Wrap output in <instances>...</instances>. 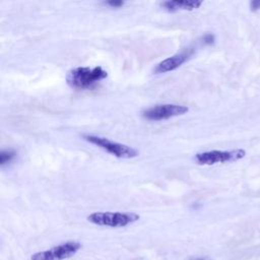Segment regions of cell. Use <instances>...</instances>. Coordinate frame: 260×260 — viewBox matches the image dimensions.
<instances>
[{
	"instance_id": "cell-1",
	"label": "cell",
	"mask_w": 260,
	"mask_h": 260,
	"mask_svg": "<svg viewBox=\"0 0 260 260\" xmlns=\"http://www.w3.org/2000/svg\"><path fill=\"white\" fill-rule=\"evenodd\" d=\"M108 72L101 66L95 67H76L71 69L67 76L66 81L68 85L76 89H89L98 82L107 78Z\"/></svg>"
},
{
	"instance_id": "cell-2",
	"label": "cell",
	"mask_w": 260,
	"mask_h": 260,
	"mask_svg": "<svg viewBox=\"0 0 260 260\" xmlns=\"http://www.w3.org/2000/svg\"><path fill=\"white\" fill-rule=\"evenodd\" d=\"M140 216L134 212H92L87 216V220L93 224L110 228H123L137 221Z\"/></svg>"
},
{
	"instance_id": "cell-3",
	"label": "cell",
	"mask_w": 260,
	"mask_h": 260,
	"mask_svg": "<svg viewBox=\"0 0 260 260\" xmlns=\"http://www.w3.org/2000/svg\"><path fill=\"white\" fill-rule=\"evenodd\" d=\"M82 138L84 140H86L87 142L106 150L107 152L120 157V158H133L136 157L139 152L137 149L123 144V143H119L116 141H112L108 138L102 137V136H98V135H91V134H84L82 136Z\"/></svg>"
},
{
	"instance_id": "cell-4",
	"label": "cell",
	"mask_w": 260,
	"mask_h": 260,
	"mask_svg": "<svg viewBox=\"0 0 260 260\" xmlns=\"http://www.w3.org/2000/svg\"><path fill=\"white\" fill-rule=\"evenodd\" d=\"M245 154L246 151L244 149L209 150L196 153L194 156V160L200 166H211L215 164L236 161L243 158Z\"/></svg>"
},
{
	"instance_id": "cell-5",
	"label": "cell",
	"mask_w": 260,
	"mask_h": 260,
	"mask_svg": "<svg viewBox=\"0 0 260 260\" xmlns=\"http://www.w3.org/2000/svg\"><path fill=\"white\" fill-rule=\"evenodd\" d=\"M81 249V244L77 241H68L49 250L34 253L30 260H65L74 256Z\"/></svg>"
},
{
	"instance_id": "cell-6",
	"label": "cell",
	"mask_w": 260,
	"mask_h": 260,
	"mask_svg": "<svg viewBox=\"0 0 260 260\" xmlns=\"http://www.w3.org/2000/svg\"><path fill=\"white\" fill-rule=\"evenodd\" d=\"M189 112V108L177 104H160L145 109L141 115L148 121H164L173 117L182 116Z\"/></svg>"
},
{
	"instance_id": "cell-7",
	"label": "cell",
	"mask_w": 260,
	"mask_h": 260,
	"mask_svg": "<svg viewBox=\"0 0 260 260\" xmlns=\"http://www.w3.org/2000/svg\"><path fill=\"white\" fill-rule=\"evenodd\" d=\"M193 53H194L193 49H191V48L185 49L181 53H178V54L159 62L155 66L153 71H154V73H166V72L173 71V70L179 68L183 63H185L192 56Z\"/></svg>"
},
{
	"instance_id": "cell-8",
	"label": "cell",
	"mask_w": 260,
	"mask_h": 260,
	"mask_svg": "<svg viewBox=\"0 0 260 260\" xmlns=\"http://www.w3.org/2000/svg\"><path fill=\"white\" fill-rule=\"evenodd\" d=\"M202 1L196 0H182V1H166L161 4V6L168 11H176V10H194L201 6Z\"/></svg>"
},
{
	"instance_id": "cell-9",
	"label": "cell",
	"mask_w": 260,
	"mask_h": 260,
	"mask_svg": "<svg viewBox=\"0 0 260 260\" xmlns=\"http://www.w3.org/2000/svg\"><path fill=\"white\" fill-rule=\"evenodd\" d=\"M16 155V152L14 150H2L0 153V165L4 166L6 164H8L9 161H11Z\"/></svg>"
},
{
	"instance_id": "cell-10",
	"label": "cell",
	"mask_w": 260,
	"mask_h": 260,
	"mask_svg": "<svg viewBox=\"0 0 260 260\" xmlns=\"http://www.w3.org/2000/svg\"><path fill=\"white\" fill-rule=\"evenodd\" d=\"M105 4L109 5L111 7H114V8H119V7L123 6L125 4V2L124 1H113V0H111V1L105 2Z\"/></svg>"
},
{
	"instance_id": "cell-11",
	"label": "cell",
	"mask_w": 260,
	"mask_h": 260,
	"mask_svg": "<svg viewBox=\"0 0 260 260\" xmlns=\"http://www.w3.org/2000/svg\"><path fill=\"white\" fill-rule=\"evenodd\" d=\"M250 8L252 11L260 10V0H252L250 2Z\"/></svg>"
},
{
	"instance_id": "cell-12",
	"label": "cell",
	"mask_w": 260,
	"mask_h": 260,
	"mask_svg": "<svg viewBox=\"0 0 260 260\" xmlns=\"http://www.w3.org/2000/svg\"><path fill=\"white\" fill-rule=\"evenodd\" d=\"M203 42L205 44H212L214 42V36L211 35V34H206L204 37H203Z\"/></svg>"
},
{
	"instance_id": "cell-13",
	"label": "cell",
	"mask_w": 260,
	"mask_h": 260,
	"mask_svg": "<svg viewBox=\"0 0 260 260\" xmlns=\"http://www.w3.org/2000/svg\"><path fill=\"white\" fill-rule=\"evenodd\" d=\"M194 260H203V259H194Z\"/></svg>"
}]
</instances>
